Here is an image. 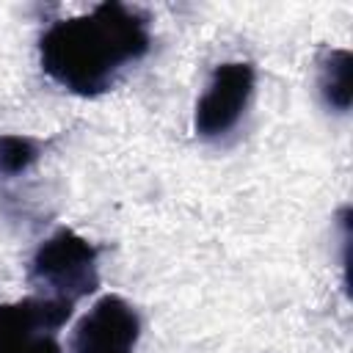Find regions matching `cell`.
<instances>
[{
  "label": "cell",
  "instance_id": "obj_1",
  "mask_svg": "<svg viewBox=\"0 0 353 353\" xmlns=\"http://www.w3.org/2000/svg\"><path fill=\"white\" fill-rule=\"evenodd\" d=\"M152 47L149 19L124 3H99L88 14L50 25L39 41L41 69L63 88L94 97Z\"/></svg>",
  "mask_w": 353,
  "mask_h": 353
},
{
  "label": "cell",
  "instance_id": "obj_2",
  "mask_svg": "<svg viewBox=\"0 0 353 353\" xmlns=\"http://www.w3.org/2000/svg\"><path fill=\"white\" fill-rule=\"evenodd\" d=\"M97 248L69 229H58L39 245L30 262V284L41 298L74 303L97 290Z\"/></svg>",
  "mask_w": 353,
  "mask_h": 353
},
{
  "label": "cell",
  "instance_id": "obj_3",
  "mask_svg": "<svg viewBox=\"0 0 353 353\" xmlns=\"http://www.w3.org/2000/svg\"><path fill=\"white\" fill-rule=\"evenodd\" d=\"M69 314L72 303L41 295L0 306V353H61L58 328Z\"/></svg>",
  "mask_w": 353,
  "mask_h": 353
},
{
  "label": "cell",
  "instance_id": "obj_4",
  "mask_svg": "<svg viewBox=\"0 0 353 353\" xmlns=\"http://www.w3.org/2000/svg\"><path fill=\"white\" fill-rule=\"evenodd\" d=\"M254 94V66L243 61L221 63L196 102V132L218 138L237 127Z\"/></svg>",
  "mask_w": 353,
  "mask_h": 353
},
{
  "label": "cell",
  "instance_id": "obj_5",
  "mask_svg": "<svg viewBox=\"0 0 353 353\" xmlns=\"http://www.w3.org/2000/svg\"><path fill=\"white\" fill-rule=\"evenodd\" d=\"M141 320L135 309L119 295H105L77 323L72 353H132Z\"/></svg>",
  "mask_w": 353,
  "mask_h": 353
},
{
  "label": "cell",
  "instance_id": "obj_6",
  "mask_svg": "<svg viewBox=\"0 0 353 353\" xmlns=\"http://www.w3.org/2000/svg\"><path fill=\"white\" fill-rule=\"evenodd\" d=\"M320 91L325 94V102L347 110L350 105V55L345 50L331 52L328 63L320 69Z\"/></svg>",
  "mask_w": 353,
  "mask_h": 353
},
{
  "label": "cell",
  "instance_id": "obj_7",
  "mask_svg": "<svg viewBox=\"0 0 353 353\" xmlns=\"http://www.w3.org/2000/svg\"><path fill=\"white\" fill-rule=\"evenodd\" d=\"M33 160H36V143L30 138H19V135L0 138V171L3 174H17L28 168Z\"/></svg>",
  "mask_w": 353,
  "mask_h": 353
}]
</instances>
